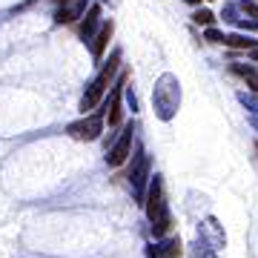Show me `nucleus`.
Returning a JSON list of instances; mask_svg holds the SVG:
<instances>
[{
	"mask_svg": "<svg viewBox=\"0 0 258 258\" xmlns=\"http://www.w3.org/2000/svg\"><path fill=\"white\" fill-rule=\"evenodd\" d=\"M144 210H147L152 235H155V238H166V235H169V230H172V215H169V207H166L164 178H161V175L149 178L147 195H144Z\"/></svg>",
	"mask_w": 258,
	"mask_h": 258,
	"instance_id": "f257e3e1",
	"label": "nucleus"
},
{
	"mask_svg": "<svg viewBox=\"0 0 258 258\" xmlns=\"http://www.w3.org/2000/svg\"><path fill=\"white\" fill-rule=\"evenodd\" d=\"M178 106H181V83H178L175 75L166 72L155 81V89H152V109H155V118L172 120L178 115Z\"/></svg>",
	"mask_w": 258,
	"mask_h": 258,
	"instance_id": "f03ea898",
	"label": "nucleus"
},
{
	"mask_svg": "<svg viewBox=\"0 0 258 258\" xmlns=\"http://www.w3.org/2000/svg\"><path fill=\"white\" fill-rule=\"evenodd\" d=\"M118 69H120V52H115V55L106 60V66H103L98 75H95V81L86 86V92H83V101H81L83 115H86V109H95V106L101 103V98L106 95V89H109L112 83H115V75H118Z\"/></svg>",
	"mask_w": 258,
	"mask_h": 258,
	"instance_id": "7ed1b4c3",
	"label": "nucleus"
},
{
	"mask_svg": "<svg viewBox=\"0 0 258 258\" xmlns=\"http://www.w3.org/2000/svg\"><path fill=\"white\" fill-rule=\"evenodd\" d=\"M129 186H132V195H135V201L144 204V195H147V186H149V178H152V161L144 149H138L135 155H132V164H129Z\"/></svg>",
	"mask_w": 258,
	"mask_h": 258,
	"instance_id": "20e7f679",
	"label": "nucleus"
},
{
	"mask_svg": "<svg viewBox=\"0 0 258 258\" xmlns=\"http://www.w3.org/2000/svg\"><path fill=\"white\" fill-rule=\"evenodd\" d=\"M66 132L75 141H98L103 135V112H92V115H83L81 120H72Z\"/></svg>",
	"mask_w": 258,
	"mask_h": 258,
	"instance_id": "39448f33",
	"label": "nucleus"
},
{
	"mask_svg": "<svg viewBox=\"0 0 258 258\" xmlns=\"http://www.w3.org/2000/svg\"><path fill=\"white\" fill-rule=\"evenodd\" d=\"M132 135H135V126L132 123H126L123 126V132L118 135V141L109 147V152H106V164L115 169V166H120V164H126V158H129V152H132Z\"/></svg>",
	"mask_w": 258,
	"mask_h": 258,
	"instance_id": "423d86ee",
	"label": "nucleus"
},
{
	"mask_svg": "<svg viewBox=\"0 0 258 258\" xmlns=\"http://www.w3.org/2000/svg\"><path fill=\"white\" fill-rule=\"evenodd\" d=\"M123 86H126V72H120V78L112 83V95L106 101V109H103V118L109 120V129H118L123 115H120V95H123Z\"/></svg>",
	"mask_w": 258,
	"mask_h": 258,
	"instance_id": "0eeeda50",
	"label": "nucleus"
},
{
	"mask_svg": "<svg viewBox=\"0 0 258 258\" xmlns=\"http://www.w3.org/2000/svg\"><path fill=\"white\" fill-rule=\"evenodd\" d=\"M198 238H201L204 244H210L212 249L227 247V232H224V227L218 224V218H204V221L198 224Z\"/></svg>",
	"mask_w": 258,
	"mask_h": 258,
	"instance_id": "6e6552de",
	"label": "nucleus"
},
{
	"mask_svg": "<svg viewBox=\"0 0 258 258\" xmlns=\"http://www.w3.org/2000/svg\"><path fill=\"white\" fill-rule=\"evenodd\" d=\"M86 3H89V0H63V6L57 9L55 20H57V23H72V20L83 18V12H86Z\"/></svg>",
	"mask_w": 258,
	"mask_h": 258,
	"instance_id": "1a4fd4ad",
	"label": "nucleus"
},
{
	"mask_svg": "<svg viewBox=\"0 0 258 258\" xmlns=\"http://www.w3.org/2000/svg\"><path fill=\"white\" fill-rule=\"evenodd\" d=\"M147 255L149 258H181V241L169 238L164 244H152V247H147Z\"/></svg>",
	"mask_w": 258,
	"mask_h": 258,
	"instance_id": "9d476101",
	"label": "nucleus"
},
{
	"mask_svg": "<svg viewBox=\"0 0 258 258\" xmlns=\"http://www.w3.org/2000/svg\"><path fill=\"white\" fill-rule=\"evenodd\" d=\"M112 32H115V23L109 20V23H103L101 32L92 37V57H95V60H101V57H103V52H106V46H109Z\"/></svg>",
	"mask_w": 258,
	"mask_h": 258,
	"instance_id": "9b49d317",
	"label": "nucleus"
},
{
	"mask_svg": "<svg viewBox=\"0 0 258 258\" xmlns=\"http://www.w3.org/2000/svg\"><path fill=\"white\" fill-rule=\"evenodd\" d=\"M98 23H101V6H92L89 12H83V23H81V37L83 40H92Z\"/></svg>",
	"mask_w": 258,
	"mask_h": 258,
	"instance_id": "f8f14e48",
	"label": "nucleus"
},
{
	"mask_svg": "<svg viewBox=\"0 0 258 258\" xmlns=\"http://www.w3.org/2000/svg\"><path fill=\"white\" fill-rule=\"evenodd\" d=\"M232 72L238 75V78H244V81H247L249 86H252V89H255V92H258V72H255V69H252V66H244V63H232Z\"/></svg>",
	"mask_w": 258,
	"mask_h": 258,
	"instance_id": "ddd939ff",
	"label": "nucleus"
},
{
	"mask_svg": "<svg viewBox=\"0 0 258 258\" xmlns=\"http://www.w3.org/2000/svg\"><path fill=\"white\" fill-rule=\"evenodd\" d=\"M189 258H218V249H212L210 244L198 238L195 244H189Z\"/></svg>",
	"mask_w": 258,
	"mask_h": 258,
	"instance_id": "4468645a",
	"label": "nucleus"
},
{
	"mask_svg": "<svg viewBox=\"0 0 258 258\" xmlns=\"http://www.w3.org/2000/svg\"><path fill=\"white\" fill-rule=\"evenodd\" d=\"M224 46H232V49H252L255 46V40H249L244 35H227L224 37Z\"/></svg>",
	"mask_w": 258,
	"mask_h": 258,
	"instance_id": "2eb2a0df",
	"label": "nucleus"
},
{
	"mask_svg": "<svg viewBox=\"0 0 258 258\" xmlns=\"http://www.w3.org/2000/svg\"><path fill=\"white\" fill-rule=\"evenodd\" d=\"M192 23H198V26H212V23H215V15H212L210 9H198L192 15Z\"/></svg>",
	"mask_w": 258,
	"mask_h": 258,
	"instance_id": "dca6fc26",
	"label": "nucleus"
},
{
	"mask_svg": "<svg viewBox=\"0 0 258 258\" xmlns=\"http://www.w3.org/2000/svg\"><path fill=\"white\" fill-rule=\"evenodd\" d=\"M238 101L244 103V106L252 112V115H258V95H244V92H241V95H238Z\"/></svg>",
	"mask_w": 258,
	"mask_h": 258,
	"instance_id": "f3484780",
	"label": "nucleus"
},
{
	"mask_svg": "<svg viewBox=\"0 0 258 258\" xmlns=\"http://www.w3.org/2000/svg\"><path fill=\"white\" fill-rule=\"evenodd\" d=\"M123 95H126V103L132 112H138V98H135V92H132V86H123Z\"/></svg>",
	"mask_w": 258,
	"mask_h": 258,
	"instance_id": "a211bd4d",
	"label": "nucleus"
},
{
	"mask_svg": "<svg viewBox=\"0 0 258 258\" xmlns=\"http://www.w3.org/2000/svg\"><path fill=\"white\" fill-rule=\"evenodd\" d=\"M207 40H210V43H224V35L218 32V29L207 26Z\"/></svg>",
	"mask_w": 258,
	"mask_h": 258,
	"instance_id": "6ab92c4d",
	"label": "nucleus"
},
{
	"mask_svg": "<svg viewBox=\"0 0 258 258\" xmlns=\"http://www.w3.org/2000/svg\"><path fill=\"white\" fill-rule=\"evenodd\" d=\"M241 9H244V15H249L252 20H258V6H255V3H249V0H244V3H241Z\"/></svg>",
	"mask_w": 258,
	"mask_h": 258,
	"instance_id": "aec40b11",
	"label": "nucleus"
},
{
	"mask_svg": "<svg viewBox=\"0 0 258 258\" xmlns=\"http://www.w3.org/2000/svg\"><path fill=\"white\" fill-rule=\"evenodd\" d=\"M249 60H255V63H258V46L249 49Z\"/></svg>",
	"mask_w": 258,
	"mask_h": 258,
	"instance_id": "412c9836",
	"label": "nucleus"
},
{
	"mask_svg": "<svg viewBox=\"0 0 258 258\" xmlns=\"http://www.w3.org/2000/svg\"><path fill=\"white\" fill-rule=\"evenodd\" d=\"M249 123H252V129H258V115H252V112H249Z\"/></svg>",
	"mask_w": 258,
	"mask_h": 258,
	"instance_id": "4be33fe9",
	"label": "nucleus"
}]
</instances>
